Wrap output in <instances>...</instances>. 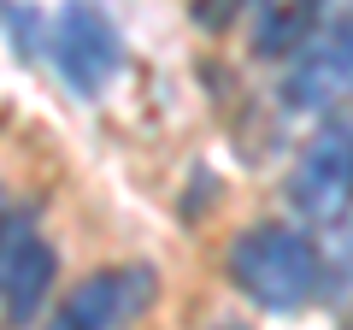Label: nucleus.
I'll return each instance as SVG.
<instances>
[{
    "mask_svg": "<svg viewBox=\"0 0 353 330\" xmlns=\"http://www.w3.org/2000/svg\"><path fill=\"white\" fill-rule=\"evenodd\" d=\"M230 278L248 301L271 307V313H294L318 295L324 266H318V248L306 242V230L294 224H248L230 242Z\"/></svg>",
    "mask_w": 353,
    "mask_h": 330,
    "instance_id": "obj_1",
    "label": "nucleus"
},
{
    "mask_svg": "<svg viewBox=\"0 0 353 330\" xmlns=\"http://www.w3.org/2000/svg\"><path fill=\"white\" fill-rule=\"evenodd\" d=\"M289 201L306 224H336L353 206V130L324 124L289 171Z\"/></svg>",
    "mask_w": 353,
    "mask_h": 330,
    "instance_id": "obj_2",
    "label": "nucleus"
},
{
    "mask_svg": "<svg viewBox=\"0 0 353 330\" xmlns=\"http://www.w3.org/2000/svg\"><path fill=\"white\" fill-rule=\"evenodd\" d=\"M48 48H53V59H59L65 83H71L77 95H101L118 77V65H124V41H118L112 18H106L101 6H88V0H65L59 6Z\"/></svg>",
    "mask_w": 353,
    "mask_h": 330,
    "instance_id": "obj_3",
    "label": "nucleus"
},
{
    "mask_svg": "<svg viewBox=\"0 0 353 330\" xmlns=\"http://www.w3.org/2000/svg\"><path fill=\"white\" fill-rule=\"evenodd\" d=\"M353 95V18H336L318 30L301 53L289 59L283 77V106L289 113H330Z\"/></svg>",
    "mask_w": 353,
    "mask_h": 330,
    "instance_id": "obj_4",
    "label": "nucleus"
},
{
    "mask_svg": "<svg viewBox=\"0 0 353 330\" xmlns=\"http://www.w3.org/2000/svg\"><path fill=\"white\" fill-rule=\"evenodd\" d=\"M148 295H153V271H141V266L94 271V278H83L71 289V301L53 318V330H112V324H124Z\"/></svg>",
    "mask_w": 353,
    "mask_h": 330,
    "instance_id": "obj_5",
    "label": "nucleus"
},
{
    "mask_svg": "<svg viewBox=\"0 0 353 330\" xmlns=\"http://www.w3.org/2000/svg\"><path fill=\"white\" fill-rule=\"evenodd\" d=\"M53 271H59L53 248L36 230L18 224L12 242H6V260H0V301H6V318H12V324H30V318L41 313V301H48V289H53Z\"/></svg>",
    "mask_w": 353,
    "mask_h": 330,
    "instance_id": "obj_6",
    "label": "nucleus"
},
{
    "mask_svg": "<svg viewBox=\"0 0 353 330\" xmlns=\"http://www.w3.org/2000/svg\"><path fill=\"white\" fill-rule=\"evenodd\" d=\"M318 0H253V53L265 59H294L312 41Z\"/></svg>",
    "mask_w": 353,
    "mask_h": 330,
    "instance_id": "obj_7",
    "label": "nucleus"
},
{
    "mask_svg": "<svg viewBox=\"0 0 353 330\" xmlns=\"http://www.w3.org/2000/svg\"><path fill=\"white\" fill-rule=\"evenodd\" d=\"M236 6H241V0H201V6H194V18H201V24H212V30H224ZM248 6H253V0H248Z\"/></svg>",
    "mask_w": 353,
    "mask_h": 330,
    "instance_id": "obj_8",
    "label": "nucleus"
},
{
    "mask_svg": "<svg viewBox=\"0 0 353 330\" xmlns=\"http://www.w3.org/2000/svg\"><path fill=\"white\" fill-rule=\"evenodd\" d=\"M12 230H18V224L6 218V201H0V260H6V242H12Z\"/></svg>",
    "mask_w": 353,
    "mask_h": 330,
    "instance_id": "obj_9",
    "label": "nucleus"
},
{
    "mask_svg": "<svg viewBox=\"0 0 353 330\" xmlns=\"http://www.w3.org/2000/svg\"><path fill=\"white\" fill-rule=\"evenodd\" d=\"M318 12H341V18H353V0H318Z\"/></svg>",
    "mask_w": 353,
    "mask_h": 330,
    "instance_id": "obj_10",
    "label": "nucleus"
}]
</instances>
